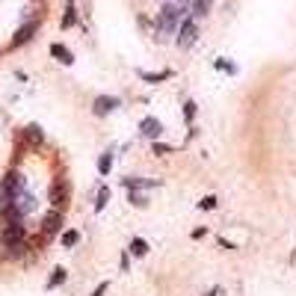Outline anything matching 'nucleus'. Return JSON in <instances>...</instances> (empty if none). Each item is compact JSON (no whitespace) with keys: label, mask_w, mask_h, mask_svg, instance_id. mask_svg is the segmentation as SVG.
<instances>
[{"label":"nucleus","mask_w":296,"mask_h":296,"mask_svg":"<svg viewBox=\"0 0 296 296\" xmlns=\"http://www.w3.org/2000/svg\"><path fill=\"white\" fill-rule=\"evenodd\" d=\"M216 202H219L216 195H205V199L199 202V208H202V210H213V208H216Z\"/></svg>","instance_id":"nucleus-22"},{"label":"nucleus","mask_w":296,"mask_h":296,"mask_svg":"<svg viewBox=\"0 0 296 296\" xmlns=\"http://www.w3.org/2000/svg\"><path fill=\"white\" fill-rule=\"evenodd\" d=\"M216 69L228 71V74H237V65H234V62H228V59H216Z\"/></svg>","instance_id":"nucleus-23"},{"label":"nucleus","mask_w":296,"mask_h":296,"mask_svg":"<svg viewBox=\"0 0 296 296\" xmlns=\"http://www.w3.org/2000/svg\"><path fill=\"white\" fill-rule=\"evenodd\" d=\"M69 279V273H65V267H56L51 273V279H48V290H53V287H59L62 281Z\"/></svg>","instance_id":"nucleus-18"},{"label":"nucleus","mask_w":296,"mask_h":296,"mask_svg":"<svg viewBox=\"0 0 296 296\" xmlns=\"http://www.w3.org/2000/svg\"><path fill=\"white\" fill-rule=\"evenodd\" d=\"M24 137H27V142H30V145H42V142H45V134H42V127H39V124L24 127Z\"/></svg>","instance_id":"nucleus-15"},{"label":"nucleus","mask_w":296,"mask_h":296,"mask_svg":"<svg viewBox=\"0 0 296 296\" xmlns=\"http://www.w3.org/2000/svg\"><path fill=\"white\" fill-rule=\"evenodd\" d=\"M107 290H110V281H101V284H98V287L92 290V296H104Z\"/></svg>","instance_id":"nucleus-26"},{"label":"nucleus","mask_w":296,"mask_h":296,"mask_svg":"<svg viewBox=\"0 0 296 296\" xmlns=\"http://www.w3.org/2000/svg\"><path fill=\"white\" fill-rule=\"evenodd\" d=\"M127 255H134V258H145V255H148V243H145L142 237H134L130 246H127Z\"/></svg>","instance_id":"nucleus-14"},{"label":"nucleus","mask_w":296,"mask_h":296,"mask_svg":"<svg viewBox=\"0 0 296 296\" xmlns=\"http://www.w3.org/2000/svg\"><path fill=\"white\" fill-rule=\"evenodd\" d=\"M110 195H113L110 187H101V190H98V199H95V210H104L107 202H110Z\"/></svg>","instance_id":"nucleus-21"},{"label":"nucleus","mask_w":296,"mask_h":296,"mask_svg":"<svg viewBox=\"0 0 296 296\" xmlns=\"http://www.w3.org/2000/svg\"><path fill=\"white\" fill-rule=\"evenodd\" d=\"M62 231V210L53 208L51 213H45V219H42V237H53V234H59Z\"/></svg>","instance_id":"nucleus-6"},{"label":"nucleus","mask_w":296,"mask_h":296,"mask_svg":"<svg viewBox=\"0 0 296 296\" xmlns=\"http://www.w3.org/2000/svg\"><path fill=\"white\" fill-rule=\"evenodd\" d=\"M74 24H77V9H74V3H69V6H65V15H62V27L69 30Z\"/></svg>","instance_id":"nucleus-19"},{"label":"nucleus","mask_w":296,"mask_h":296,"mask_svg":"<svg viewBox=\"0 0 296 296\" xmlns=\"http://www.w3.org/2000/svg\"><path fill=\"white\" fill-rule=\"evenodd\" d=\"M122 184L127 187V190H151V187H160V181H145V178H134V175L124 178Z\"/></svg>","instance_id":"nucleus-12"},{"label":"nucleus","mask_w":296,"mask_h":296,"mask_svg":"<svg viewBox=\"0 0 296 296\" xmlns=\"http://www.w3.org/2000/svg\"><path fill=\"white\" fill-rule=\"evenodd\" d=\"M205 296H219V287H213V290H210V293H205Z\"/></svg>","instance_id":"nucleus-29"},{"label":"nucleus","mask_w":296,"mask_h":296,"mask_svg":"<svg viewBox=\"0 0 296 296\" xmlns=\"http://www.w3.org/2000/svg\"><path fill=\"white\" fill-rule=\"evenodd\" d=\"M24 237H27L24 222H6L3 231H0V246H3V249H6V246H18V243H24Z\"/></svg>","instance_id":"nucleus-4"},{"label":"nucleus","mask_w":296,"mask_h":296,"mask_svg":"<svg viewBox=\"0 0 296 296\" xmlns=\"http://www.w3.org/2000/svg\"><path fill=\"white\" fill-rule=\"evenodd\" d=\"M205 234H208V228H195V231H192V240H202Z\"/></svg>","instance_id":"nucleus-27"},{"label":"nucleus","mask_w":296,"mask_h":296,"mask_svg":"<svg viewBox=\"0 0 296 296\" xmlns=\"http://www.w3.org/2000/svg\"><path fill=\"white\" fill-rule=\"evenodd\" d=\"M69 3H71V0H69Z\"/></svg>","instance_id":"nucleus-30"},{"label":"nucleus","mask_w":296,"mask_h":296,"mask_svg":"<svg viewBox=\"0 0 296 296\" xmlns=\"http://www.w3.org/2000/svg\"><path fill=\"white\" fill-rule=\"evenodd\" d=\"M119 104H122V101H119L116 95H98V98L92 101V113H95L98 119H104V116H110L113 110H119Z\"/></svg>","instance_id":"nucleus-5"},{"label":"nucleus","mask_w":296,"mask_h":296,"mask_svg":"<svg viewBox=\"0 0 296 296\" xmlns=\"http://www.w3.org/2000/svg\"><path fill=\"white\" fill-rule=\"evenodd\" d=\"M140 77L142 80H145V83H160V80H169V77H172V71L169 69H163V71H140Z\"/></svg>","instance_id":"nucleus-16"},{"label":"nucleus","mask_w":296,"mask_h":296,"mask_svg":"<svg viewBox=\"0 0 296 296\" xmlns=\"http://www.w3.org/2000/svg\"><path fill=\"white\" fill-rule=\"evenodd\" d=\"M127 202H130L134 208H148V195H142V192H137V190L127 192Z\"/></svg>","instance_id":"nucleus-20"},{"label":"nucleus","mask_w":296,"mask_h":296,"mask_svg":"<svg viewBox=\"0 0 296 296\" xmlns=\"http://www.w3.org/2000/svg\"><path fill=\"white\" fill-rule=\"evenodd\" d=\"M187 12H190V9H181L178 3H163L160 12H157V18H154L157 33H166V36L178 33V27H181V21L187 18Z\"/></svg>","instance_id":"nucleus-1"},{"label":"nucleus","mask_w":296,"mask_h":296,"mask_svg":"<svg viewBox=\"0 0 296 296\" xmlns=\"http://www.w3.org/2000/svg\"><path fill=\"white\" fill-rule=\"evenodd\" d=\"M140 134L157 142V140H160V134H163V122H160V119H154V116H145V119L140 122Z\"/></svg>","instance_id":"nucleus-7"},{"label":"nucleus","mask_w":296,"mask_h":296,"mask_svg":"<svg viewBox=\"0 0 296 296\" xmlns=\"http://www.w3.org/2000/svg\"><path fill=\"white\" fill-rule=\"evenodd\" d=\"M113 163H116V154H113V148H107L104 154L98 157V175L107 178V175L113 172Z\"/></svg>","instance_id":"nucleus-11"},{"label":"nucleus","mask_w":296,"mask_h":296,"mask_svg":"<svg viewBox=\"0 0 296 296\" xmlns=\"http://www.w3.org/2000/svg\"><path fill=\"white\" fill-rule=\"evenodd\" d=\"M24 190H27V178L18 172V169L3 175V205H12Z\"/></svg>","instance_id":"nucleus-2"},{"label":"nucleus","mask_w":296,"mask_h":296,"mask_svg":"<svg viewBox=\"0 0 296 296\" xmlns=\"http://www.w3.org/2000/svg\"><path fill=\"white\" fill-rule=\"evenodd\" d=\"M127 267H130V258H127V252L122 255V273H127Z\"/></svg>","instance_id":"nucleus-28"},{"label":"nucleus","mask_w":296,"mask_h":296,"mask_svg":"<svg viewBox=\"0 0 296 296\" xmlns=\"http://www.w3.org/2000/svg\"><path fill=\"white\" fill-rule=\"evenodd\" d=\"M210 9H213V0H192L190 15H192V18H205Z\"/></svg>","instance_id":"nucleus-13"},{"label":"nucleus","mask_w":296,"mask_h":296,"mask_svg":"<svg viewBox=\"0 0 296 296\" xmlns=\"http://www.w3.org/2000/svg\"><path fill=\"white\" fill-rule=\"evenodd\" d=\"M36 30H39V21H30V24H24V27H21V30L12 36V48H21V45H27V42H30V39L36 36Z\"/></svg>","instance_id":"nucleus-9"},{"label":"nucleus","mask_w":296,"mask_h":296,"mask_svg":"<svg viewBox=\"0 0 296 296\" xmlns=\"http://www.w3.org/2000/svg\"><path fill=\"white\" fill-rule=\"evenodd\" d=\"M62 249H74V246L80 243V231H74V228H69V231H62Z\"/></svg>","instance_id":"nucleus-17"},{"label":"nucleus","mask_w":296,"mask_h":296,"mask_svg":"<svg viewBox=\"0 0 296 296\" xmlns=\"http://www.w3.org/2000/svg\"><path fill=\"white\" fill-rule=\"evenodd\" d=\"M184 119L192 124V119H195V101H187V104H184Z\"/></svg>","instance_id":"nucleus-24"},{"label":"nucleus","mask_w":296,"mask_h":296,"mask_svg":"<svg viewBox=\"0 0 296 296\" xmlns=\"http://www.w3.org/2000/svg\"><path fill=\"white\" fill-rule=\"evenodd\" d=\"M175 148L172 145H166V142H154V154H172Z\"/></svg>","instance_id":"nucleus-25"},{"label":"nucleus","mask_w":296,"mask_h":296,"mask_svg":"<svg viewBox=\"0 0 296 296\" xmlns=\"http://www.w3.org/2000/svg\"><path fill=\"white\" fill-rule=\"evenodd\" d=\"M199 39V24H195V18H184L181 21V27H178V33H175V45L178 48H190L192 42Z\"/></svg>","instance_id":"nucleus-3"},{"label":"nucleus","mask_w":296,"mask_h":296,"mask_svg":"<svg viewBox=\"0 0 296 296\" xmlns=\"http://www.w3.org/2000/svg\"><path fill=\"white\" fill-rule=\"evenodd\" d=\"M51 56L56 59V62H62V65H71V62H74V53H71L65 45H59V42H53L51 45Z\"/></svg>","instance_id":"nucleus-10"},{"label":"nucleus","mask_w":296,"mask_h":296,"mask_svg":"<svg viewBox=\"0 0 296 296\" xmlns=\"http://www.w3.org/2000/svg\"><path fill=\"white\" fill-rule=\"evenodd\" d=\"M69 199V187H65V181H53V187H51V205L56 210H65V202Z\"/></svg>","instance_id":"nucleus-8"}]
</instances>
